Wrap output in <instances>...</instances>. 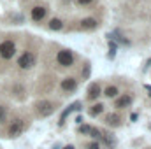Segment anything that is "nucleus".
<instances>
[{
	"mask_svg": "<svg viewBox=\"0 0 151 149\" xmlns=\"http://www.w3.org/2000/svg\"><path fill=\"white\" fill-rule=\"evenodd\" d=\"M14 53H16V46H14L12 40H4V42L0 44V56H2L4 60L12 58Z\"/></svg>",
	"mask_w": 151,
	"mask_h": 149,
	"instance_id": "f257e3e1",
	"label": "nucleus"
},
{
	"mask_svg": "<svg viewBox=\"0 0 151 149\" xmlns=\"http://www.w3.org/2000/svg\"><path fill=\"white\" fill-rule=\"evenodd\" d=\"M56 60H58V63H60L62 67H70V65L74 63V54H72V51H69V49H62V51H58Z\"/></svg>",
	"mask_w": 151,
	"mask_h": 149,
	"instance_id": "f03ea898",
	"label": "nucleus"
},
{
	"mask_svg": "<svg viewBox=\"0 0 151 149\" xmlns=\"http://www.w3.org/2000/svg\"><path fill=\"white\" fill-rule=\"evenodd\" d=\"M18 65L23 69V70H28V69H32L34 65H35V54H32V53H23L21 56H19V60H18Z\"/></svg>",
	"mask_w": 151,
	"mask_h": 149,
	"instance_id": "7ed1b4c3",
	"label": "nucleus"
},
{
	"mask_svg": "<svg viewBox=\"0 0 151 149\" xmlns=\"http://www.w3.org/2000/svg\"><path fill=\"white\" fill-rule=\"evenodd\" d=\"M60 88H62L65 93H72V91L77 90V82H76L74 77H67V79H63V81H62Z\"/></svg>",
	"mask_w": 151,
	"mask_h": 149,
	"instance_id": "20e7f679",
	"label": "nucleus"
},
{
	"mask_svg": "<svg viewBox=\"0 0 151 149\" xmlns=\"http://www.w3.org/2000/svg\"><path fill=\"white\" fill-rule=\"evenodd\" d=\"M130 104H132V97H130V95H121V97L116 98L114 107H118V109H125V107H128Z\"/></svg>",
	"mask_w": 151,
	"mask_h": 149,
	"instance_id": "39448f33",
	"label": "nucleus"
},
{
	"mask_svg": "<svg viewBox=\"0 0 151 149\" xmlns=\"http://www.w3.org/2000/svg\"><path fill=\"white\" fill-rule=\"evenodd\" d=\"M46 12H47V9L46 7H42V5H37V7H34L32 9V19L34 21H40V19H44V16H46Z\"/></svg>",
	"mask_w": 151,
	"mask_h": 149,
	"instance_id": "423d86ee",
	"label": "nucleus"
},
{
	"mask_svg": "<svg viewBox=\"0 0 151 149\" xmlns=\"http://www.w3.org/2000/svg\"><path fill=\"white\" fill-rule=\"evenodd\" d=\"M21 130H23V123H21L19 119L12 121V123L9 125V135H11V137H16V135H19V133H21Z\"/></svg>",
	"mask_w": 151,
	"mask_h": 149,
	"instance_id": "0eeeda50",
	"label": "nucleus"
},
{
	"mask_svg": "<svg viewBox=\"0 0 151 149\" xmlns=\"http://www.w3.org/2000/svg\"><path fill=\"white\" fill-rule=\"evenodd\" d=\"M100 84H97V82H93V84H90V88H88V100H95V98H99L100 97Z\"/></svg>",
	"mask_w": 151,
	"mask_h": 149,
	"instance_id": "6e6552de",
	"label": "nucleus"
},
{
	"mask_svg": "<svg viewBox=\"0 0 151 149\" xmlns=\"http://www.w3.org/2000/svg\"><path fill=\"white\" fill-rule=\"evenodd\" d=\"M79 109H81V102H74V104H70V105H69L65 111L62 112V116H60V125H62V123L67 119V116H69L72 111H79Z\"/></svg>",
	"mask_w": 151,
	"mask_h": 149,
	"instance_id": "1a4fd4ad",
	"label": "nucleus"
},
{
	"mask_svg": "<svg viewBox=\"0 0 151 149\" xmlns=\"http://www.w3.org/2000/svg\"><path fill=\"white\" fill-rule=\"evenodd\" d=\"M37 112L40 116H49L53 112V105L49 102H40V104H37Z\"/></svg>",
	"mask_w": 151,
	"mask_h": 149,
	"instance_id": "9d476101",
	"label": "nucleus"
},
{
	"mask_svg": "<svg viewBox=\"0 0 151 149\" xmlns=\"http://www.w3.org/2000/svg\"><path fill=\"white\" fill-rule=\"evenodd\" d=\"M104 121L109 125V126H119V123H121V117L118 116V114H107L106 117H104Z\"/></svg>",
	"mask_w": 151,
	"mask_h": 149,
	"instance_id": "9b49d317",
	"label": "nucleus"
},
{
	"mask_svg": "<svg viewBox=\"0 0 151 149\" xmlns=\"http://www.w3.org/2000/svg\"><path fill=\"white\" fill-rule=\"evenodd\" d=\"M81 28L83 30H93V28H97V21L93 18H84L81 21Z\"/></svg>",
	"mask_w": 151,
	"mask_h": 149,
	"instance_id": "f8f14e48",
	"label": "nucleus"
},
{
	"mask_svg": "<svg viewBox=\"0 0 151 149\" xmlns=\"http://www.w3.org/2000/svg\"><path fill=\"white\" fill-rule=\"evenodd\" d=\"M107 39H113V40L116 39V40H118V44H121V46H130V40H128V39H125L121 34H118V32L109 34V35H107Z\"/></svg>",
	"mask_w": 151,
	"mask_h": 149,
	"instance_id": "ddd939ff",
	"label": "nucleus"
},
{
	"mask_svg": "<svg viewBox=\"0 0 151 149\" xmlns=\"http://www.w3.org/2000/svg\"><path fill=\"white\" fill-rule=\"evenodd\" d=\"M104 93H106V97H109V98H114V97H116V95L119 93V90H118L116 86H107Z\"/></svg>",
	"mask_w": 151,
	"mask_h": 149,
	"instance_id": "4468645a",
	"label": "nucleus"
},
{
	"mask_svg": "<svg viewBox=\"0 0 151 149\" xmlns=\"http://www.w3.org/2000/svg\"><path fill=\"white\" fill-rule=\"evenodd\" d=\"M62 27H63V23H62V19H51L49 21V28L51 30H62Z\"/></svg>",
	"mask_w": 151,
	"mask_h": 149,
	"instance_id": "2eb2a0df",
	"label": "nucleus"
},
{
	"mask_svg": "<svg viewBox=\"0 0 151 149\" xmlns=\"http://www.w3.org/2000/svg\"><path fill=\"white\" fill-rule=\"evenodd\" d=\"M116 51H118V46H116V42L109 39V58H111V60L116 56Z\"/></svg>",
	"mask_w": 151,
	"mask_h": 149,
	"instance_id": "dca6fc26",
	"label": "nucleus"
},
{
	"mask_svg": "<svg viewBox=\"0 0 151 149\" xmlns=\"http://www.w3.org/2000/svg\"><path fill=\"white\" fill-rule=\"evenodd\" d=\"M102 111H104V105H102V104H97V105H93V107H91L90 114H91V116H99Z\"/></svg>",
	"mask_w": 151,
	"mask_h": 149,
	"instance_id": "f3484780",
	"label": "nucleus"
},
{
	"mask_svg": "<svg viewBox=\"0 0 151 149\" xmlns=\"http://www.w3.org/2000/svg\"><path fill=\"white\" fill-rule=\"evenodd\" d=\"M5 119H7V109L0 105V123H5Z\"/></svg>",
	"mask_w": 151,
	"mask_h": 149,
	"instance_id": "a211bd4d",
	"label": "nucleus"
},
{
	"mask_svg": "<svg viewBox=\"0 0 151 149\" xmlns=\"http://www.w3.org/2000/svg\"><path fill=\"white\" fill-rule=\"evenodd\" d=\"M90 72H91V67H90V63H86L84 69H83V79H88L90 77Z\"/></svg>",
	"mask_w": 151,
	"mask_h": 149,
	"instance_id": "6ab92c4d",
	"label": "nucleus"
},
{
	"mask_svg": "<svg viewBox=\"0 0 151 149\" xmlns=\"http://www.w3.org/2000/svg\"><path fill=\"white\" fill-rule=\"evenodd\" d=\"M88 132H90V126H88V125H83V126L79 128V133H88Z\"/></svg>",
	"mask_w": 151,
	"mask_h": 149,
	"instance_id": "aec40b11",
	"label": "nucleus"
},
{
	"mask_svg": "<svg viewBox=\"0 0 151 149\" xmlns=\"http://www.w3.org/2000/svg\"><path fill=\"white\" fill-rule=\"evenodd\" d=\"M93 0H77V4L79 5H88V4H91Z\"/></svg>",
	"mask_w": 151,
	"mask_h": 149,
	"instance_id": "412c9836",
	"label": "nucleus"
},
{
	"mask_svg": "<svg viewBox=\"0 0 151 149\" xmlns=\"http://www.w3.org/2000/svg\"><path fill=\"white\" fill-rule=\"evenodd\" d=\"M88 149H100V148H99V144H90Z\"/></svg>",
	"mask_w": 151,
	"mask_h": 149,
	"instance_id": "4be33fe9",
	"label": "nucleus"
},
{
	"mask_svg": "<svg viewBox=\"0 0 151 149\" xmlns=\"http://www.w3.org/2000/svg\"><path fill=\"white\" fill-rule=\"evenodd\" d=\"M146 91H148V95L151 97V86H150V84H146Z\"/></svg>",
	"mask_w": 151,
	"mask_h": 149,
	"instance_id": "5701e85b",
	"label": "nucleus"
},
{
	"mask_svg": "<svg viewBox=\"0 0 151 149\" xmlns=\"http://www.w3.org/2000/svg\"><path fill=\"white\" fill-rule=\"evenodd\" d=\"M148 67H151V58L148 60V62H146V69H148Z\"/></svg>",
	"mask_w": 151,
	"mask_h": 149,
	"instance_id": "b1692460",
	"label": "nucleus"
},
{
	"mask_svg": "<svg viewBox=\"0 0 151 149\" xmlns=\"http://www.w3.org/2000/svg\"><path fill=\"white\" fill-rule=\"evenodd\" d=\"M65 149H74V146H67Z\"/></svg>",
	"mask_w": 151,
	"mask_h": 149,
	"instance_id": "393cba45",
	"label": "nucleus"
}]
</instances>
